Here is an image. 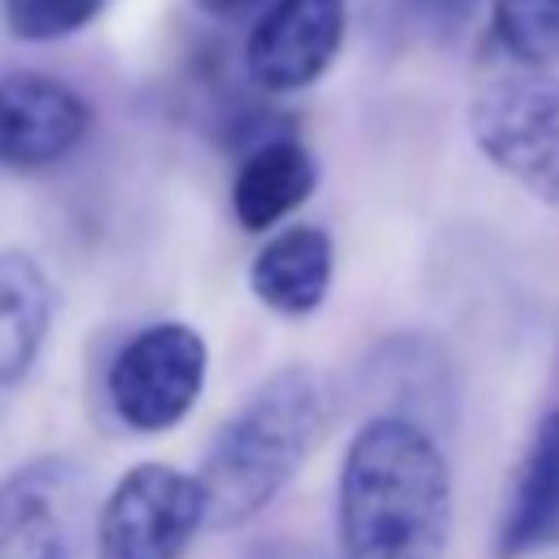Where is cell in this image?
Returning <instances> with one entry per match:
<instances>
[{
    "mask_svg": "<svg viewBox=\"0 0 559 559\" xmlns=\"http://www.w3.org/2000/svg\"><path fill=\"white\" fill-rule=\"evenodd\" d=\"M210 524L197 472L140 463L122 472L100 511V559H183L197 528Z\"/></svg>",
    "mask_w": 559,
    "mask_h": 559,
    "instance_id": "obj_5",
    "label": "cell"
},
{
    "mask_svg": "<svg viewBox=\"0 0 559 559\" xmlns=\"http://www.w3.org/2000/svg\"><path fill=\"white\" fill-rule=\"evenodd\" d=\"M476 148L524 192L559 210V79L511 70L489 79L467 105Z\"/></svg>",
    "mask_w": 559,
    "mask_h": 559,
    "instance_id": "obj_3",
    "label": "cell"
},
{
    "mask_svg": "<svg viewBox=\"0 0 559 559\" xmlns=\"http://www.w3.org/2000/svg\"><path fill=\"white\" fill-rule=\"evenodd\" d=\"M83 467L66 454H39L0 480V559H66L70 498Z\"/></svg>",
    "mask_w": 559,
    "mask_h": 559,
    "instance_id": "obj_8",
    "label": "cell"
},
{
    "mask_svg": "<svg viewBox=\"0 0 559 559\" xmlns=\"http://www.w3.org/2000/svg\"><path fill=\"white\" fill-rule=\"evenodd\" d=\"M332 415L328 380L314 367L266 376L210 437L197 480L214 528H236L266 511L306 463Z\"/></svg>",
    "mask_w": 559,
    "mask_h": 559,
    "instance_id": "obj_2",
    "label": "cell"
},
{
    "mask_svg": "<svg viewBox=\"0 0 559 559\" xmlns=\"http://www.w3.org/2000/svg\"><path fill=\"white\" fill-rule=\"evenodd\" d=\"M555 542H559V411H546L511 480V498L498 524V555L520 559Z\"/></svg>",
    "mask_w": 559,
    "mask_h": 559,
    "instance_id": "obj_9",
    "label": "cell"
},
{
    "mask_svg": "<svg viewBox=\"0 0 559 559\" xmlns=\"http://www.w3.org/2000/svg\"><path fill=\"white\" fill-rule=\"evenodd\" d=\"M253 297L275 314H310L332 288V240L323 227H284L249 262Z\"/></svg>",
    "mask_w": 559,
    "mask_h": 559,
    "instance_id": "obj_10",
    "label": "cell"
},
{
    "mask_svg": "<svg viewBox=\"0 0 559 559\" xmlns=\"http://www.w3.org/2000/svg\"><path fill=\"white\" fill-rule=\"evenodd\" d=\"M319 183V166L306 144L297 140H266L258 144L236 179H231V210L245 231H266L280 218H288L297 205L310 201Z\"/></svg>",
    "mask_w": 559,
    "mask_h": 559,
    "instance_id": "obj_11",
    "label": "cell"
},
{
    "mask_svg": "<svg viewBox=\"0 0 559 559\" xmlns=\"http://www.w3.org/2000/svg\"><path fill=\"white\" fill-rule=\"evenodd\" d=\"M450 467L432 432L411 415L367 419L336 480L341 559H445Z\"/></svg>",
    "mask_w": 559,
    "mask_h": 559,
    "instance_id": "obj_1",
    "label": "cell"
},
{
    "mask_svg": "<svg viewBox=\"0 0 559 559\" xmlns=\"http://www.w3.org/2000/svg\"><path fill=\"white\" fill-rule=\"evenodd\" d=\"M92 127L87 100L48 74H0V166L44 170L70 157Z\"/></svg>",
    "mask_w": 559,
    "mask_h": 559,
    "instance_id": "obj_7",
    "label": "cell"
},
{
    "mask_svg": "<svg viewBox=\"0 0 559 559\" xmlns=\"http://www.w3.org/2000/svg\"><path fill=\"white\" fill-rule=\"evenodd\" d=\"M397 9L428 35H445L454 26H463L476 9V0H397Z\"/></svg>",
    "mask_w": 559,
    "mask_h": 559,
    "instance_id": "obj_15",
    "label": "cell"
},
{
    "mask_svg": "<svg viewBox=\"0 0 559 559\" xmlns=\"http://www.w3.org/2000/svg\"><path fill=\"white\" fill-rule=\"evenodd\" d=\"M205 13H218V17H236V13H249V9H258L262 0H197Z\"/></svg>",
    "mask_w": 559,
    "mask_h": 559,
    "instance_id": "obj_16",
    "label": "cell"
},
{
    "mask_svg": "<svg viewBox=\"0 0 559 559\" xmlns=\"http://www.w3.org/2000/svg\"><path fill=\"white\" fill-rule=\"evenodd\" d=\"M52 323V284L17 249H0V389L17 384L44 349Z\"/></svg>",
    "mask_w": 559,
    "mask_h": 559,
    "instance_id": "obj_12",
    "label": "cell"
},
{
    "mask_svg": "<svg viewBox=\"0 0 559 559\" xmlns=\"http://www.w3.org/2000/svg\"><path fill=\"white\" fill-rule=\"evenodd\" d=\"M109 0H4V26L26 44H48L83 31Z\"/></svg>",
    "mask_w": 559,
    "mask_h": 559,
    "instance_id": "obj_14",
    "label": "cell"
},
{
    "mask_svg": "<svg viewBox=\"0 0 559 559\" xmlns=\"http://www.w3.org/2000/svg\"><path fill=\"white\" fill-rule=\"evenodd\" d=\"M205 341L188 323H148L109 362L105 393L109 411L131 432L175 428L201 397Z\"/></svg>",
    "mask_w": 559,
    "mask_h": 559,
    "instance_id": "obj_4",
    "label": "cell"
},
{
    "mask_svg": "<svg viewBox=\"0 0 559 559\" xmlns=\"http://www.w3.org/2000/svg\"><path fill=\"white\" fill-rule=\"evenodd\" d=\"M345 39V0H275L245 44V70L266 92H301L328 74Z\"/></svg>",
    "mask_w": 559,
    "mask_h": 559,
    "instance_id": "obj_6",
    "label": "cell"
},
{
    "mask_svg": "<svg viewBox=\"0 0 559 559\" xmlns=\"http://www.w3.org/2000/svg\"><path fill=\"white\" fill-rule=\"evenodd\" d=\"M498 48L528 70L559 61V0H493Z\"/></svg>",
    "mask_w": 559,
    "mask_h": 559,
    "instance_id": "obj_13",
    "label": "cell"
}]
</instances>
